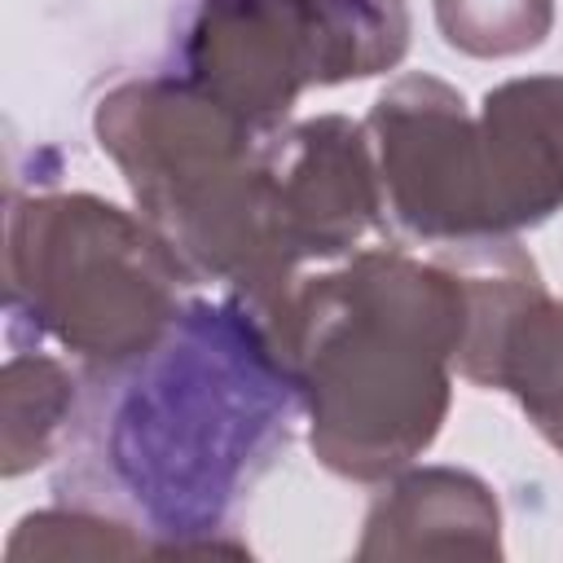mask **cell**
<instances>
[{"label":"cell","mask_w":563,"mask_h":563,"mask_svg":"<svg viewBox=\"0 0 563 563\" xmlns=\"http://www.w3.org/2000/svg\"><path fill=\"white\" fill-rule=\"evenodd\" d=\"M264 321L299 378L321 466L374 484L431 449L471 321L444 251H356L343 268L295 282Z\"/></svg>","instance_id":"cell-2"},{"label":"cell","mask_w":563,"mask_h":563,"mask_svg":"<svg viewBox=\"0 0 563 563\" xmlns=\"http://www.w3.org/2000/svg\"><path fill=\"white\" fill-rule=\"evenodd\" d=\"M273 224L286 260L347 255L383 220V185L369 132L343 114L273 128Z\"/></svg>","instance_id":"cell-7"},{"label":"cell","mask_w":563,"mask_h":563,"mask_svg":"<svg viewBox=\"0 0 563 563\" xmlns=\"http://www.w3.org/2000/svg\"><path fill=\"white\" fill-rule=\"evenodd\" d=\"M92 128L141 216L194 277L229 286L260 312L295 286L273 224V132L172 75L119 84L101 97Z\"/></svg>","instance_id":"cell-3"},{"label":"cell","mask_w":563,"mask_h":563,"mask_svg":"<svg viewBox=\"0 0 563 563\" xmlns=\"http://www.w3.org/2000/svg\"><path fill=\"white\" fill-rule=\"evenodd\" d=\"M405 48V0H202L185 35V79L273 132L303 88L383 75Z\"/></svg>","instance_id":"cell-5"},{"label":"cell","mask_w":563,"mask_h":563,"mask_svg":"<svg viewBox=\"0 0 563 563\" xmlns=\"http://www.w3.org/2000/svg\"><path fill=\"white\" fill-rule=\"evenodd\" d=\"M501 515L484 479L427 466L400 475L383 488L365 515V537L356 545L361 559H444V554H501Z\"/></svg>","instance_id":"cell-9"},{"label":"cell","mask_w":563,"mask_h":563,"mask_svg":"<svg viewBox=\"0 0 563 563\" xmlns=\"http://www.w3.org/2000/svg\"><path fill=\"white\" fill-rule=\"evenodd\" d=\"M383 207L422 242L493 238L479 189L475 119L457 88L435 75L396 79L365 119Z\"/></svg>","instance_id":"cell-6"},{"label":"cell","mask_w":563,"mask_h":563,"mask_svg":"<svg viewBox=\"0 0 563 563\" xmlns=\"http://www.w3.org/2000/svg\"><path fill=\"white\" fill-rule=\"evenodd\" d=\"M9 343H62L88 374L145 356L180 317L189 264L141 216L92 194L9 207Z\"/></svg>","instance_id":"cell-4"},{"label":"cell","mask_w":563,"mask_h":563,"mask_svg":"<svg viewBox=\"0 0 563 563\" xmlns=\"http://www.w3.org/2000/svg\"><path fill=\"white\" fill-rule=\"evenodd\" d=\"M79 383L40 347H13L4 365V475H22L70 440Z\"/></svg>","instance_id":"cell-11"},{"label":"cell","mask_w":563,"mask_h":563,"mask_svg":"<svg viewBox=\"0 0 563 563\" xmlns=\"http://www.w3.org/2000/svg\"><path fill=\"white\" fill-rule=\"evenodd\" d=\"M475 145L488 233L545 224L563 207V79L528 75L488 88Z\"/></svg>","instance_id":"cell-8"},{"label":"cell","mask_w":563,"mask_h":563,"mask_svg":"<svg viewBox=\"0 0 563 563\" xmlns=\"http://www.w3.org/2000/svg\"><path fill=\"white\" fill-rule=\"evenodd\" d=\"M40 554V559H84V554H106V559H128V554H154L141 532H132L128 519H114L106 510H40L26 515L9 541V559Z\"/></svg>","instance_id":"cell-13"},{"label":"cell","mask_w":563,"mask_h":563,"mask_svg":"<svg viewBox=\"0 0 563 563\" xmlns=\"http://www.w3.org/2000/svg\"><path fill=\"white\" fill-rule=\"evenodd\" d=\"M57 488L128 515L154 554H216L255 484L286 453L303 391L246 299H194L136 361L92 374Z\"/></svg>","instance_id":"cell-1"},{"label":"cell","mask_w":563,"mask_h":563,"mask_svg":"<svg viewBox=\"0 0 563 563\" xmlns=\"http://www.w3.org/2000/svg\"><path fill=\"white\" fill-rule=\"evenodd\" d=\"M471 383L510 391L532 427L563 453V299L532 286L497 325Z\"/></svg>","instance_id":"cell-10"},{"label":"cell","mask_w":563,"mask_h":563,"mask_svg":"<svg viewBox=\"0 0 563 563\" xmlns=\"http://www.w3.org/2000/svg\"><path fill=\"white\" fill-rule=\"evenodd\" d=\"M435 26L466 57H519L545 44L554 0H435Z\"/></svg>","instance_id":"cell-12"}]
</instances>
